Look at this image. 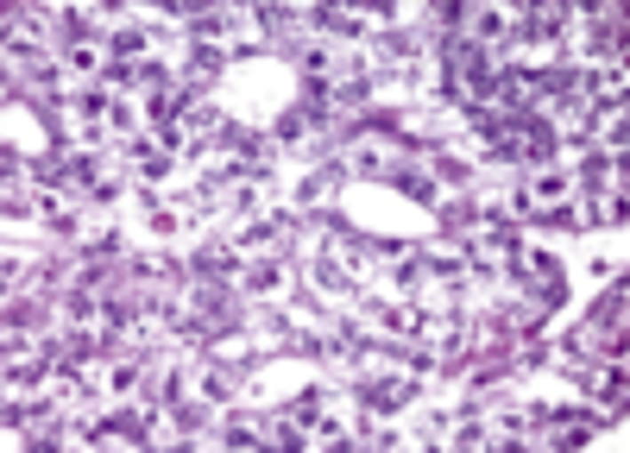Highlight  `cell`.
Returning <instances> with one entry per match:
<instances>
[{"label":"cell","instance_id":"2","mask_svg":"<svg viewBox=\"0 0 630 453\" xmlns=\"http://www.w3.org/2000/svg\"><path fill=\"white\" fill-rule=\"evenodd\" d=\"M530 202H536V208L568 202V177H542V183H530Z\"/></svg>","mask_w":630,"mask_h":453},{"label":"cell","instance_id":"1","mask_svg":"<svg viewBox=\"0 0 630 453\" xmlns=\"http://www.w3.org/2000/svg\"><path fill=\"white\" fill-rule=\"evenodd\" d=\"M448 69L460 76V83H473V89H485V51H479V44H460V51L448 57Z\"/></svg>","mask_w":630,"mask_h":453},{"label":"cell","instance_id":"3","mask_svg":"<svg viewBox=\"0 0 630 453\" xmlns=\"http://www.w3.org/2000/svg\"><path fill=\"white\" fill-rule=\"evenodd\" d=\"M498 32H505V13H492V7L473 13V38H498Z\"/></svg>","mask_w":630,"mask_h":453}]
</instances>
